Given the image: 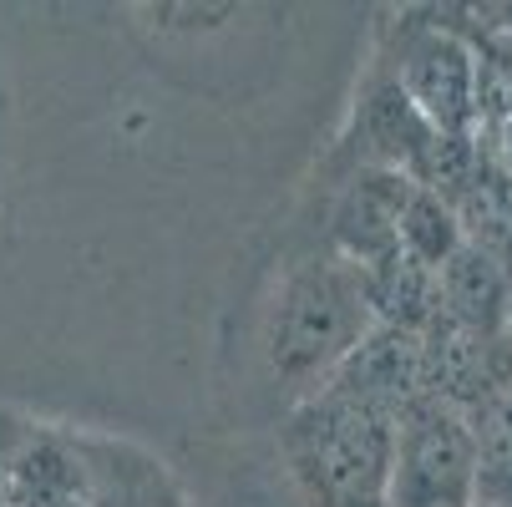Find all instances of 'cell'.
<instances>
[{
  "label": "cell",
  "instance_id": "6da1fadb",
  "mask_svg": "<svg viewBox=\"0 0 512 507\" xmlns=\"http://www.w3.org/2000/svg\"><path fill=\"white\" fill-rule=\"evenodd\" d=\"M396 416L340 386H320L279 421V457L310 507H386Z\"/></svg>",
  "mask_w": 512,
  "mask_h": 507
},
{
  "label": "cell",
  "instance_id": "7a4b0ae2",
  "mask_svg": "<svg viewBox=\"0 0 512 507\" xmlns=\"http://www.w3.org/2000/svg\"><path fill=\"white\" fill-rule=\"evenodd\" d=\"M371 325L376 320L365 310L355 264H345L335 249L295 259L264 315V371L300 401L340 371V360L365 340Z\"/></svg>",
  "mask_w": 512,
  "mask_h": 507
},
{
  "label": "cell",
  "instance_id": "3957f363",
  "mask_svg": "<svg viewBox=\"0 0 512 507\" xmlns=\"http://www.w3.org/2000/svg\"><path fill=\"white\" fill-rule=\"evenodd\" d=\"M386 507H472V437L462 411L421 396L396 416Z\"/></svg>",
  "mask_w": 512,
  "mask_h": 507
},
{
  "label": "cell",
  "instance_id": "277c9868",
  "mask_svg": "<svg viewBox=\"0 0 512 507\" xmlns=\"http://www.w3.org/2000/svg\"><path fill=\"white\" fill-rule=\"evenodd\" d=\"M431 132H472L477 122V46L442 21H411L386 66Z\"/></svg>",
  "mask_w": 512,
  "mask_h": 507
},
{
  "label": "cell",
  "instance_id": "5b68a950",
  "mask_svg": "<svg viewBox=\"0 0 512 507\" xmlns=\"http://www.w3.org/2000/svg\"><path fill=\"white\" fill-rule=\"evenodd\" d=\"M421 360H426V396L452 411H477L482 401L512 391V350L502 335L467 330L447 315H431L421 330Z\"/></svg>",
  "mask_w": 512,
  "mask_h": 507
},
{
  "label": "cell",
  "instance_id": "8992f818",
  "mask_svg": "<svg viewBox=\"0 0 512 507\" xmlns=\"http://www.w3.org/2000/svg\"><path fill=\"white\" fill-rule=\"evenodd\" d=\"M416 183L396 168H355V178L345 183V193L335 198L330 213V244L345 264L365 269L386 254H396V219L406 208V193Z\"/></svg>",
  "mask_w": 512,
  "mask_h": 507
},
{
  "label": "cell",
  "instance_id": "52a82bcc",
  "mask_svg": "<svg viewBox=\"0 0 512 507\" xmlns=\"http://www.w3.org/2000/svg\"><path fill=\"white\" fill-rule=\"evenodd\" d=\"M330 386L360 396L365 406H376L386 416H401L406 406H416L426 396L421 335L391 330V325H371V330H365V340L340 360V371L330 376Z\"/></svg>",
  "mask_w": 512,
  "mask_h": 507
},
{
  "label": "cell",
  "instance_id": "ba28073f",
  "mask_svg": "<svg viewBox=\"0 0 512 507\" xmlns=\"http://www.w3.org/2000/svg\"><path fill=\"white\" fill-rule=\"evenodd\" d=\"M0 507H97L92 467L56 431H31L0 477Z\"/></svg>",
  "mask_w": 512,
  "mask_h": 507
},
{
  "label": "cell",
  "instance_id": "9c48e42d",
  "mask_svg": "<svg viewBox=\"0 0 512 507\" xmlns=\"http://www.w3.org/2000/svg\"><path fill=\"white\" fill-rule=\"evenodd\" d=\"M355 137L365 148V168H396V173H416L426 142H431V127L421 122V112L406 102V92L391 82V71L381 66L371 82L360 92V107H355Z\"/></svg>",
  "mask_w": 512,
  "mask_h": 507
},
{
  "label": "cell",
  "instance_id": "30bf717a",
  "mask_svg": "<svg viewBox=\"0 0 512 507\" xmlns=\"http://www.w3.org/2000/svg\"><path fill=\"white\" fill-rule=\"evenodd\" d=\"M512 300V269H502L492 254L462 244L442 269H436V315H447L467 330L502 335Z\"/></svg>",
  "mask_w": 512,
  "mask_h": 507
},
{
  "label": "cell",
  "instance_id": "8fae6325",
  "mask_svg": "<svg viewBox=\"0 0 512 507\" xmlns=\"http://www.w3.org/2000/svg\"><path fill=\"white\" fill-rule=\"evenodd\" d=\"M360 274V295H365V310H371L376 325H391V330H411L421 335L436 315V274L426 264H416L411 254H386L376 264L355 269Z\"/></svg>",
  "mask_w": 512,
  "mask_h": 507
},
{
  "label": "cell",
  "instance_id": "7c38bea8",
  "mask_svg": "<svg viewBox=\"0 0 512 507\" xmlns=\"http://www.w3.org/2000/svg\"><path fill=\"white\" fill-rule=\"evenodd\" d=\"M472 507H512V391L467 411Z\"/></svg>",
  "mask_w": 512,
  "mask_h": 507
},
{
  "label": "cell",
  "instance_id": "4fadbf2b",
  "mask_svg": "<svg viewBox=\"0 0 512 507\" xmlns=\"http://www.w3.org/2000/svg\"><path fill=\"white\" fill-rule=\"evenodd\" d=\"M396 249L411 254L416 264H426L431 274L442 269L457 249H462V229H457V213L426 193V188H411L406 193V208H401V219H396Z\"/></svg>",
  "mask_w": 512,
  "mask_h": 507
},
{
  "label": "cell",
  "instance_id": "5bb4252c",
  "mask_svg": "<svg viewBox=\"0 0 512 507\" xmlns=\"http://www.w3.org/2000/svg\"><path fill=\"white\" fill-rule=\"evenodd\" d=\"M472 137L492 153V163L512 178V102H507V107H497L487 122H477V127H472Z\"/></svg>",
  "mask_w": 512,
  "mask_h": 507
},
{
  "label": "cell",
  "instance_id": "9a60e30c",
  "mask_svg": "<svg viewBox=\"0 0 512 507\" xmlns=\"http://www.w3.org/2000/svg\"><path fill=\"white\" fill-rule=\"evenodd\" d=\"M502 340H507V350H512V300H507V325H502Z\"/></svg>",
  "mask_w": 512,
  "mask_h": 507
}]
</instances>
